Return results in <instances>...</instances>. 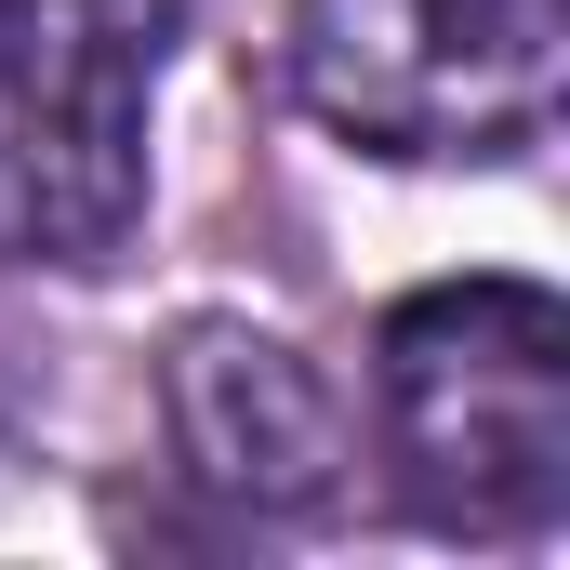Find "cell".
I'll use <instances>...</instances> for the list:
<instances>
[{
    "mask_svg": "<svg viewBox=\"0 0 570 570\" xmlns=\"http://www.w3.org/2000/svg\"><path fill=\"white\" fill-rule=\"evenodd\" d=\"M399 504L464 544H531L570 504V305L544 279H438L372 332Z\"/></svg>",
    "mask_w": 570,
    "mask_h": 570,
    "instance_id": "cell-1",
    "label": "cell"
},
{
    "mask_svg": "<svg viewBox=\"0 0 570 570\" xmlns=\"http://www.w3.org/2000/svg\"><path fill=\"white\" fill-rule=\"evenodd\" d=\"M186 0H0V266H107Z\"/></svg>",
    "mask_w": 570,
    "mask_h": 570,
    "instance_id": "cell-2",
    "label": "cell"
},
{
    "mask_svg": "<svg viewBox=\"0 0 570 570\" xmlns=\"http://www.w3.org/2000/svg\"><path fill=\"white\" fill-rule=\"evenodd\" d=\"M292 107L372 159H531L558 0H292Z\"/></svg>",
    "mask_w": 570,
    "mask_h": 570,
    "instance_id": "cell-3",
    "label": "cell"
},
{
    "mask_svg": "<svg viewBox=\"0 0 570 570\" xmlns=\"http://www.w3.org/2000/svg\"><path fill=\"white\" fill-rule=\"evenodd\" d=\"M159 425H173V451H186L199 491L266 504V518L332 504V478H345V412H332V385L305 372V345L253 332V318H186V332H173V358H159Z\"/></svg>",
    "mask_w": 570,
    "mask_h": 570,
    "instance_id": "cell-4",
    "label": "cell"
}]
</instances>
